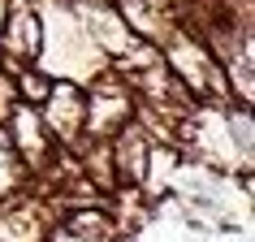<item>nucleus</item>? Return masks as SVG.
Masks as SVG:
<instances>
[]
</instances>
